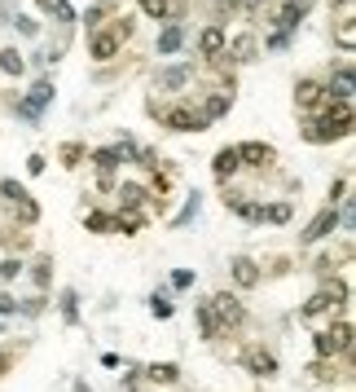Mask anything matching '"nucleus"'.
Masks as SVG:
<instances>
[{"mask_svg":"<svg viewBox=\"0 0 356 392\" xmlns=\"http://www.w3.org/2000/svg\"><path fill=\"white\" fill-rule=\"evenodd\" d=\"M207 308H211V317H216V322H224V326H237V322L246 317V313H242V304H237L233 295H216V300H211Z\"/></svg>","mask_w":356,"mask_h":392,"instance_id":"obj_5","label":"nucleus"},{"mask_svg":"<svg viewBox=\"0 0 356 392\" xmlns=\"http://www.w3.org/2000/svg\"><path fill=\"white\" fill-rule=\"evenodd\" d=\"M22 66H27V62H22L18 49H5V53H0V71H5V75H22Z\"/></svg>","mask_w":356,"mask_h":392,"instance_id":"obj_19","label":"nucleus"},{"mask_svg":"<svg viewBox=\"0 0 356 392\" xmlns=\"http://www.w3.org/2000/svg\"><path fill=\"white\" fill-rule=\"evenodd\" d=\"M335 5H339V9H348V5H352V0H335Z\"/></svg>","mask_w":356,"mask_h":392,"instance_id":"obj_38","label":"nucleus"},{"mask_svg":"<svg viewBox=\"0 0 356 392\" xmlns=\"http://www.w3.org/2000/svg\"><path fill=\"white\" fill-rule=\"evenodd\" d=\"M0 194H5V198H14V203H18V198H27V189H22L18 181H0Z\"/></svg>","mask_w":356,"mask_h":392,"instance_id":"obj_32","label":"nucleus"},{"mask_svg":"<svg viewBox=\"0 0 356 392\" xmlns=\"http://www.w3.org/2000/svg\"><path fill=\"white\" fill-rule=\"evenodd\" d=\"M163 124H168V128H176V133H198V128H203L207 120H203V115H194L189 106H176V111H168V115H163Z\"/></svg>","mask_w":356,"mask_h":392,"instance_id":"obj_6","label":"nucleus"},{"mask_svg":"<svg viewBox=\"0 0 356 392\" xmlns=\"http://www.w3.org/2000/svg\"><path fill=\"white\" fill-rule=\"evenodd\" d=\"M181 40H185V27H181V22L163 27V35H159V53H176V49H181Z\"/></svg>","mask_w":356,"mask_h":392,"instance_id":"obj_16","label":"nucleus"},{"mask_svg":"<svg viewBox=\"0 0 356 392\" xmlns=\"http://www.w3.org/2000/svg\"><path fill=\"white\" fill-rule=\"evenodd\" d=\"M335 40L343 44V49H356V22H352V18H343V22H339V31H335Z\"/></svg>","mask_w":356,"mask_h":392,"instance_id":"obj_22","label":"nucleus"},{"mask_svg":"<svg viewBox=\"0 0 356 392\" xmlns=\"http://www.w3.org/2000/svg\"><path fill=\"white\" fill-rule=\"evenodd\" d=\"M335 225H339V216H335V207H326V212H322V216H317L313 225H308V234H304V239H308V243H317V239H326V234H330V230H335Z\"/></svg>","mask_w":356,"mask_h":392,"instance_id":"obj_13","label":"nucleus"},{"mask_svg":"<svg viewBox=\"0 0 356 392\" xmlns=\"http://www.w3.org/2000/svg\"><path fill=\"white\" fill-rule=\"evenodd\" d=\"M198 326H203V339H216V330H220V322H216V317H211V308L203 304V308H198Z\"/></svg>","mask_w":356,"mask_h":392,"instance_id":"obj_23","label":"nucleus"},{"mask_svg":"<svg viewBox=\"0 0 356 392\" xmlns=\"http://www.w3.org/2000/svg\"><path fill=\"white\" fill-rule=\"evenodd\" d=\"M304 14H308V5H299V0H286V5H281V14H277V27L281 31H295L304 22Z\"/></svg>","mask_w":356,"mask_h":392,"instance_id":"obj_11","label":"nucleus"},{"mask_svg":"<svg viewBox=\"0 0 356 392\" xmlns=\"http://www.w3.org/2000/svg\"><path fill=\"white\" fill-rule=\"evenodd\" d=\"M237 150V163L242 168H268L277 154H273V146H264V141H246V146H233Z\"/></svg>","mask_w":356,"mask_h":392,"instance_id":"obj_3","label":"nucleus"},{"mask_svg":"<svg viewBox=\"0 0 356 392\" xmlns=\"http://www.w3.org/2000/svg\"><path fill=\"white\" fill-rule=\"evenodd\" d=\"M233 278H237V287H255V282H259V273H255V260L237 256V260H233Z\"/></svg>","mask_w":356,"mask_h":392,"instance_id":"obj_15","label":"nucleus"},{"mask_svg":"<svg viewBox=\"0 0 356 392\" xmlns=\"http://www.w3.org/2000/svg\"><path fill=\"white\" fill-rule=\"evenodd\" d=\"M18 273H22L18 260H5V265H0V278H18Z\"/></svg>","mask_w":356,"mask_h":392,"instance_id":"obj_35","label":"nucleus"},{"mask_svg":"<svg viewBox=\"0 0 356 392\" xmlns=\"http://www.w3.org/2000/svg\"><path fill=\"white\" fill-rule=\"evenodd\" d=\"M119 198H123V207H141V203H146V189H141V185H123V189H119Z\"/></svg>","mask_w":356,"mask_h":392,"instance_id":"obj_25","label":"nucleus"},{"mask_svg":"<svg viewBox=\"0 0 356 392\" xmlns=\"http://www.w3.org/2000/svg\"><path fill=\"white\" fill-rule=\"evenodd\" d=\"M194 80V66H172V71H163L159 80H154V88H181Z\"/></svg>","mask_w":356,"mask_h":392,"instance_id":"obj_12","label":"nucleus"},{"mask_svg":"<svg viewBox=\"0 0 356 392\" xmlns=\"http://www.w3.org/2000/svg\"><path fill=\"white\" fill-rule=\"evenodd\" d=\"M348 133H352V102H339V111H330L317 124L304 128L308 141H335V137H348Z\"/></svg>","mask_w":356,"mask_h":392,"instance_id":"obj_1","label":"nucleus"},{"mask_svg":"<svg viewBox=\"0 0 356 392\" xmlns=\"http://www.w3.org/2000/svg\"><path fill=\"white\" fill-rule=\"evenodd\" d=\"M110 225H115V216H106V212H88V230L92 234H106Z\"/></svg>","mask_w":356,"mask_h":392,"instance_id":"obj_28","label":"nucleus"},{"mask_svg":"<svg viewBox=\"0 0 356 392\" xmlns=\"http://www.w3.org/2000/svg\"><path fill=\"white\" fill-rule=\"evenodd\" d=\"M237 168H242V163H237V150H233V146H224V150L216 154V163H211L216 181H229V176H237Z\"/></svg>","mask_w":356,"mask_h":392,"instance_id":"obj_9","label":"nucleus"},{"mask_svg":"<svg viewBox=\"0 0 356 392\" xmlns=\"http://www.w3.org/2000/svg\"><path fill=\"white\" fill-rule=\"evenodd\" d=\"M141 225H146V221H141V216H119V230H123V234H137V230H141Z\"/></svg>","mask_w":356,"mask_h":392,"instance_id":"obj_34","label":"nucleus"},{"mask_svg":"<svg viewBox=\"0 0 356 392\" xmlns=\"http://www.w3.org/2000/svg\"><path fill=\"white\" fill-rule=\"evenodd\" d=\"M150 379H154V384H176V379H181V371H176L172 362H163V366H150Z\"/></svg>","mask_w":356,"mask_h":392,"instance_id":"obj_20","label":"nucleus"},{"mask_svg":"<svg viewBox=\"0 0 356 392\" xmlns=\"http://www.w3.org/2000/svg\"><path fill=\"white\" fill-rule=\"evenodd\" d=\"M141 9H146V18H168L172 14V5H168V0H141Z\"/></svg>","mask_w":356,"mask_h":392,"instance_id":"obj_24","label":"nucleus"},{"mask_svg":"<svg viewBox=\"0 0 356 392\" xmlns=\"http://www.w3.org/2000/svg\"><path fill=\"white\" fill-rule=\"evenodd\" d=\"M352 348V326L339 322L335 330H326V335H317V353L322 357H335V353H348Z\"/></svg>","mask_w":356,"mask_h":392,"instance_id":"obj_2","label":"nucleus"},{"mask_svg":"<svg viewBox=\"0 0 356 392\" xmlns=\"http://www.w3.org/2000/svg\"><path fill=\"white\" fill-rule=\"evenodd\" d=\"M49 102H53V84L44 80V84H35V88L27 93V97L18 102V115H27V120H40V111H44Z\"/></svg>","mask_w":356,"mask_h":392,"instance_id":"obj_4","label":"nucleus"},{"mask_svg":"<svg viewBox=\"0 0 356 392\" xmlns=\"http://www.w3.org/2000/svg\"><path fill=\"white\" fill-rule=\"evenodd\" d=\"M119 159H123V150H97V154H92V163H97L101 172H115Z\"/></svg>","mask_w":356,"mask_h":392,"instance_id":"obj_21","label":"nucleus"},{"mask_svg":"<svg viewBox=\"0 0 356 392\" xmlns=\"http://www.w3.org/2000/svg\"><path fill=\"white\" fill-rule=\"evenodd\" d=\"M172 287H194V273H185V269H181V273L172 278Z\"/></svg>","mask_w":356,"mask_h":392,"instance_id":"obj_36","label":"nucleus"},{"mask_svg":"<svg viewBox=\"0 0 356 392\" xmlns=\"http://www.w3.org/2000/svg\"><path fill=\"white\" fill-rule=\"evenodd\" d=\"M0 371H5V357H0Z\"/></svg>","mask_w":356,"mask_h":392,"instance_id":"obj_39","label":"nucleus"},{"mask_svg":"<svg viewBox=\"0 0 356 392\" xmlns=\"http://www.w3.org/2000/svg\"><path fill=\"white\" fill-rule=\"evenodd\" d=\"M229 53H233V57H242V62H246V57L255 53V40H251V35H237V40L229 44Z\"/></svg>","mask_w":356,"mask_h":392,"instance_id":"obj_26","label":"nucleus"},{"mask_svg":"<svg viewBox=\"0 0 356 392\" xmlns=\"http://www.w3.org/2000/svg\"><path fill=\"white\" fill-rule=\"evenodd\" d=\"M106 14H110V0H106V5H92V9H88V27H101Z\"/></svg>","mask_w":356,"mask_h":392,"instance_id":"obj_33","label":"nucleus"},{"mask_svg":"<svg viewBox=\"0 0 356 392\" xmlns=\"http://www.w3.org/2000/svg\"><path fill=\"white\" fill-rule=\"evenodd\" d=\"M150 308H154V317H172V300H168V295H163V291H154Z\"/></svg>","mask_w":356,"mask_h":392,"instance_id":"obj_29","label":"nucleus"},{"mask_svg":"<svg viewBox=\"0 0 356 392\" xmlns=\"http://www.w3.org/2000/svg\"><path fill=\"white\" fill-rule=\"evenodd\" d=\"M330 93H335L339 102H352V66H339L335 80H330Z\"/></svg>","mask_w":356,"mask_h":392,"instance_id":"obj_14","label":"nucleus"},{"mask_svg":"<svg viewBox=\"0 0 356 392\" xmlns=\"http://www.w3.org/2000/svg\"><path fill=\"white\" fill-rule=\"evenodd\" d=\"M14 308H18L14 295H0V313H14Z\"/></svg>","mask_w":356,"mask_h":392,"instance_id":"obj_37","label":"nucleus"},{"mask_svg":"<svg viewBox=\"0 0 356 392\" xmlns=\"http://www.w3.org/2000/svg\"><path fill=\"white\" fill-rule=\"evenodd\" d=\"M119 44H123V40H119L115 31H97V35L88 40V53L97 57V62H110V57L119 53Z\"/></svg>","mask_w":356,"mask_h":392,"instance_id":"obj_7","label":"nucleus"},{"mask_svg":"<svg viewBox=\"0 0 356 392\" xmlns=\"http://www.w3.org/2000/svg\"><path fill=\"white\" fill-rule=\"evenodd\" d=\"M335 295H339V291H322V295H317L313 304L304 308V313H308V317H313V313H326V308H330V300H335Z\"/></svg>","mask_w":356,"mask_h":392,"instance_id":"obj_30","label":"nucleus"},{"mask_svg":"<svg viewBox=\"0 0 356 392\" xmlns=\"http://www.w3.org/2000/svg\"><path fill=\"white\" fill-rule=\"evenodd\" d=\"M251 371L255 375H273V371H277V362H273L268 353H251Z\"/></svg>","mask_w":356,"mask_h":392,"instance_id":"obj_27","label":"nucleus"},{"mask_svg":"<svg viewBox=\"0 0 356 392\" xmlns=\"http://www.w3.org/2000/svg\"><path fill=\"white\" fill-rule=\"evenodd\" d=\"M40 9H44V14H53L57 22H75V14H70L66 0H40Z\"/></svg>","mask_w":356,"mask_h":392,"instance_id":"obj_18","label":"nucleus"},{"mask_svg":"<svg viewBox=\"0 0 356 392\" xmlns=\"http://www.w3.org/2000/svg\"><path fill=\"white\" fill-rule=\"evenodd\" d=\"M295 97H299L304 111H317V106L326 102V88L317 84V80H299V88H295Z\"/></svg>","mask_w":356,"mask_h":392,"instance_id":"obj_8","label":"nucleus"},{"mask_svg":"<svg viewBox=\"0 0 356 392\" xmlns=\"http://www.w3.org/2000/svg\"><path fill=\"white\" fill-rule=\"evenodd\" d=\"M198 53H203V57H220L224 53V31L220 27H207L203 35H198Z\"/></svg>","mask_w":356,"mask_h":392,"instance_id":"obj_10","label":"nucleus"},{"mask_svg":"<svg viewBox=\"0 0 356 392\" xmlns=\"http://www.w3.org/2000/svg\"><path fill=\"white\" fill-rule=\"evenodd\" d=\"M233 106V93H216V97H207V111H203V120H216V115H224Z\"/></svg>","mask_w":356,"mask_h":392,"instance_id":"obj_17","label":"nucleus"},{"mask_svg":"<svg viewBox=\"0 0 356 392\" xmlns=\"http://www.w3.org/2000/svg\"><path fill=\"white\" fill-rule=\"evenodd\" d=\"M264 221H273V225L290 221V207H286V203H273V207H264Z\"/></svg>","mask_w":356,"mask_h":392,"instance_id":"obj_31","label":"nucleus"}]
</instances>
